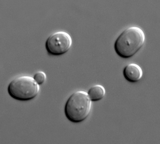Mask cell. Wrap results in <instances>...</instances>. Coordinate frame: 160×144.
Returning <instances> with one entry per match:
<instances>
[{"label": "cell", "instance_id": "5", "mask_svg": "<svg viewBox=\"0 0 160 144\" xmlns=\"http://www.w3.org/2000/svg\"><path fill=\"white\" fill-rule=\"evenodd\" d=\"M123 77L128 81L134 83L137 82L143 76V71L138 64L134 63L127 65L123 70Z\"/></svg>", "mask_w": 160, "mask_h": 144}, {"label": "cell", "instance_id": "1", "mask_svg": "<svg viewBox=\"0 0 160 144\" xmlns=\"http://www.w3.org/2000/svg\"><path fill=\"white\" fill-rule=\"evenodd\" d=\"M145 34L140 27H129L117 37L114 48L118 56L123 58L134 56L142 47Z\"/></svg>", "mask_w": 160, "mask_h": 144}, {"label": "cell", "instance_id": "6", "mask_svg": "<svg viewBox=\"0 0 160 144\" xmlns=\"http://www.w3.org/2000/svg\"><path fill=\"white\" fill-rule=\"evenodd\" d=\"M87 93L92 101L96 102L103 98L106 94V90L101 85H95L90 87Z\"/></svg>", "mask_w": 160, "mask_h": 144}, {"label": "cell", "instance_id": "4", "mask_svg": "<svg viewBox=\"0 0 160 144\" xmlns=\"http://www.w3.org/2000/svg\"><path fill=\"white\" fill-rule=\"evenodd\" d=\"M72 45L71 36L64 31H58L52 34L45 42V48L48 53L56 56L67 53L70 50Z\"/></svg>", "mask_w": 160, "mask_h": 144}, {"label": "cell", "instance_id": "3", "mask_svg": "<svg viewBox=\"0 0 160 144\" xmlns=\"http://www.w3.org/2000/svg\"><path fill=\"white\" fill-rule=\"evenodd\" d=\"M40 85L29 76H22L14 78L8 87L10 97L21 101L33 100L40 93Z\"/></svg>", "mask_w": 160, "mask_h": 144}, {"label": "cell", "instance_id": "7", "mask_svg": "<svg viewBox=\"0 0 160 144\" xmlns=\"http://www.w3.org/2000/svg\"><path fill=\"white\" fill-rule=\"evenodd\" d=\"M34 80L39 85H42L45 83L47 80V75L42 71H38L34 74L33 76Z\"/></svg>", "mask_w": 160, "mask_h": 144}, {"label": "cell", "instance_id": "2", "mask_svg": "<svg viewBox=\"0 0 160 144\" xmlns=\"http://www.w3.org/2000/svg\"><path fill=\"white\" fill-rule=\"evenodd\" d=\"M92 101L88 93L78 91L71 94L65 105V114L68 120L80 123L85 120L92 110Z\"/></svg>", "mask_w": 160, "mask_h": 144}]
</instances>
